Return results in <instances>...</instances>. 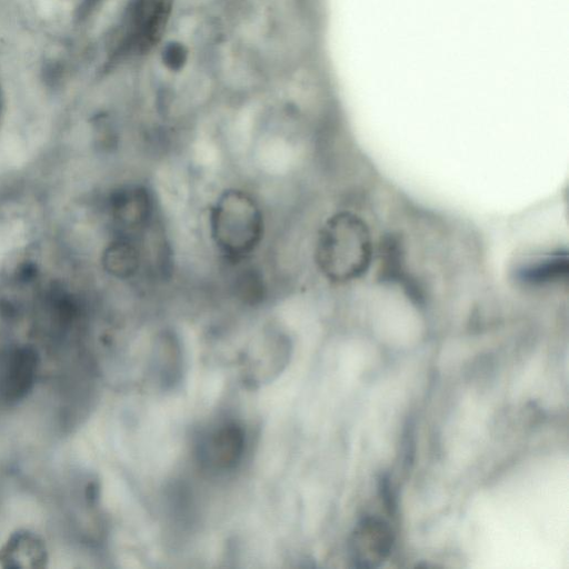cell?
Wrapping results in <instances>:
<instances>
[{"label": "cell", "instance_id": "obj_1", "mask_svg": "<svg viewBox=\"0 0 569 569\" xmlns=\"http://www.w3.org/2000/svg\"><path fill=\"white\" fill-rule=\"evenodd\" d=\"M209 242L229 267L250 262L261 250L268 233V214L260 197L242 184L221 188L206 212Z\"/></svg>", "mask_w": 569, "mask_h": 569}, {"label": "cell", "instance_id": "obj_2", "mask_svg": "<svg viewBox=\"0 0 569 569\" xmlns=\"http://www.w3.org/2000/svg\"><path fill=\"white\" fill-rule=\"evenodd\" d=\"M371 242L366 224L357 216L338 212L319 228L313 259L319 272L331 282H346L366 271Z\"/></svg>", "mask_w": 569, "mask_h": 569}, {"label": "cell", "instance_id": "obj_3", "mask_svg": "<svg viewBox=\"0 0 569 569\" xmlns=\"http://www.w3.org/2000/svg\"><path fill=\"white\" fill-rule=\"evenodd\" d=\"M106 207L114 236L143 239L158 226V201L153 189L143 181L113 189Z\"/></svg>", "mask_w": 569, "mask_h": 569}, {"label": "cell", "instance_id": "obj_4", "mask_svg": "<svg viewBox=\"0 0 569 569\" xmlns=\"http://www.w3.org/2000/svg\"><path fill=\"white\" fill-rule=\"evenodd\" d=\"M40 367L38 350L29 343L12 345L0 353V401L16 405L32 391Z\"/></svg>", "mask_w": 569, "mask_h": 569}, {"label": "cell", "instance_id": "obj_5", "mask_svg": "<svg viewBox=\"0 0 569 569\" xmlns=\"http://www.w3.org/2000/svg\"><path fill=\"white\" fill-rule=\"evenodd\" d=\"M244 447L243 428L234 421H224L201 435L197 442L198 461L207 470L226 471L239 463Z\"/></svg>", "mask_w": 569, "mask_h": 569}, {"label": "cell", "instance_id": "obj_6", "mask_svg": "<svg viewBox=\"0 0 569 569\" xmlns=\"http://www.w3.org/2000/svg\"><path fill=\"white\" fill-rule=\"evenodd\" d=\"M395 533L387 521L366 515L355 526L349 538V555L353 567L377 568L392 552Z\"/></svg>", "mask_w": 569, "mask_h": 569}, {"label": "cell", "instance_id": "obj_7", "mask_svg": "<svg viewBox=\"0 0 569 569\" xmlns=\"http://www.w3.org/2000/svg\"><path fill=\"white\" fill-rule=\"evenodd\" d=\"M101 264L103 270L114 279L137 278L148 264L144 238L114 236L102 252Z\"/></svg>", "mask_w": 569, "mask_h": 569}, {"label": "cell", "instance_id": "obj_8", "mask_svg": "<svg viewBox=\"0 0 569 569\" xmlns=\"http://www.w3.org/2000/svg\"><path fill=\"white\" fill-rule=\"evenodd\" d=\"M289 355L287 339L280 333L266 335L243 360L244 379L252 385L269 381L281 370Z\"/></svg>", "mask_w": 569, "mask_h": 569}, {"label": "cell", "instance_id": "obj_9", "mask_svg": "<svg viewBox=\"0 0 569 569\" xmlns=\"http://www.w3.org/2000/svg\"><path fill=\"white\" fill-rule=\"evenodd\" d=\"M48 550L37 533L20 529L0 547V567L6 569H42L48 563Z\"/></svg>", "mask_w": 569, "mask_h": 569}, {"label": "cell", "instance_id": "obj_10", "mask_svg": "<svg viewBox=\"0 0 569 569\" xmlns=\"http://www.w3.org/2000/svg\"><path fill=\"white\" fill-rule=\"evenodd\" d=\"M567 252H548L520 262L513 273L515 279L525 286H543L557 282L568 273Z\"/></svg>", "mask_w": 569, "mask_h": 569}, {"label": "cell", "instance_id": "obj_11", "mask_svg": "<svg viewBox=\"0 0 569 569\" xmlns=\"http://www.w3.org/2000/svg\"><path fill=\"white\" fill-rule=\"evenodd\" d=\"M174 0H150L143 17L138 18L134 40L143 51L153 48L166 31Z\"/></svg>", "mask_w": 569, "mask_h": 569}, {"label": "cell", "instance_id": "obj_12", "mask_svg": "<svg viewBox=\"0 0 569 569\" xmlns=\"http://www.w3.org/2000/svg\"><path fill=\"white\" fill-rule=\"evenodd\" d=\"M154 372L160 382L172 386L181 370V350L178 338L170 331H162L154 340Z\"/></svg>", "mask_w": 569, "mask_h": 569}, {"label": "cell", "instance_id": "obj_13", "mask_svg": "<svg viewBox=\"0 0 569 569\" xmlns=\"http://www.w3.org/2000/svg\"><path fill=\"white\" fill-rule=\"evenodd\" d=\"M188 59L189 50L180 41H170L166 43L161 52L163 66L172 72L181 71Z\"/></svg>", "mask_w": 569, "mask_h": 569}, {"label": "cell", "instance_id": "obj_14", "mask_svg": "<svg viewBox=\"0 0 569 569\" xmlns=\"http://www.w3.org/2000/svg\"><path fill=\"white\" fill-rule=\"evenodd\" d=\"M379 491L386 508L389 510V512H395L397 508L396 498L392 493V488L388 476H381L379 478Z\"/></svg>", "mask_w": 569, "mask_h": 569}, {"label": "cell", "instance_id": "obj_15", "mask_svg": "<svg viewBox=\"0 0 569 569\" xmlns=\"http://www.w3.org/2000/svg\"><path fill=\"white\" fill-rule=\"evenodd\" d=\"M2 113H3V94H2V89H1V84H0V121L2 118Z\"/></svg>", "mask_w": 569, "mask_h": 569}]
</instances>
